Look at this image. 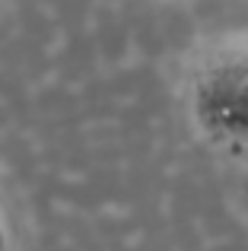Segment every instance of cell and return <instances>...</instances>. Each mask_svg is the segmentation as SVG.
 <instances>
[{"label": "cell", "instance_id": "7a4b0ae2", "mask_svg": "<svg viewBox=\"0 0 248 251\" xmlns=\"http://www.w3.org/2000/svg\"><path fill=\"white\" fill-rule=\"evenodd\" d=\"M6 248V223H3V210H0V251Z\"/></svg>", "mask_w": 248, "mask_h": 251}, {"label": "cell", "instance_id": "6da1fadb", "mask_svg": "<svg viewBox=\"0 0 248 251\" xmlns=\"http://www.w3.org/2000/svg\"><path fill=\"white\" fill-rule=\"evenodd\" d=\"M191 115L210 143L232 153L248 150V45H226L198 67Z\"/></svg>", "mask_w": 248, "mask_h": 251}]
</instances>
